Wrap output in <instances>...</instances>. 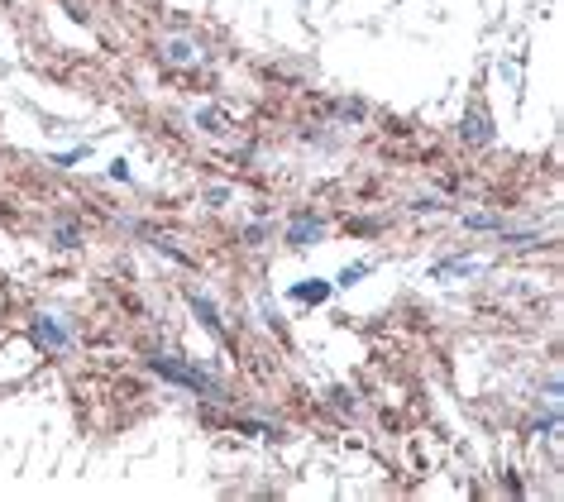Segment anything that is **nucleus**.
<instances>
[{"mask_svg": "<svg viewBox=\"0 0 564 502\" xmlns=\"http://www.w3.org/2000/svg\"><path fill=\"white\" fill-rule=\"evenodd\" d=\"M316 235H321V225H316V220H297V225H292V235H287V240L292 244H306V240H316Z\"/></svg>", "mask_w": 564, "mask_h": 502, "instance_id": "1", "label": "nucleus"}, {"mask_svg": "<svg viewBox=\"0 0 564 502\" xmlns=\"http://www.w3.org/2000/svg\"><path fill=\"white\" fill-rule=\"evenodd\" d=\"M292 297H302V302H326V283H302Z\"/></svg>", "mask_w": 564, "mask_h": 502, "instance_id": "2", "label": "nucleus"}, {"mask_svg": "<svg viewBox=\"0 0 564 502\" xmlns=\"http://www.w3.org/2000/svg\"><path fill=\"white\" fill-rule=\"evenodd\" d=\"M364 273H369V263H354V268H345V273H340V287L359 283V278H364Z\"/></svg>", "mask_w": 564, "mask_h": 502, "instance_id": "3", "label": "nucleus"}, {"mask_svg": "<svg viewBox=\"0 0 564 502\" xmlns=\"http://www.w3.org/2000/svg\"><path fill=\"white\" fill-rule=\"evenodd\" d=\"M77 244V230H58V249H72Z\"/></svg>", "mask_w": 564, "mask_h": 502, "instance_id": "4", "label": "nucleus"}]
</instances>
